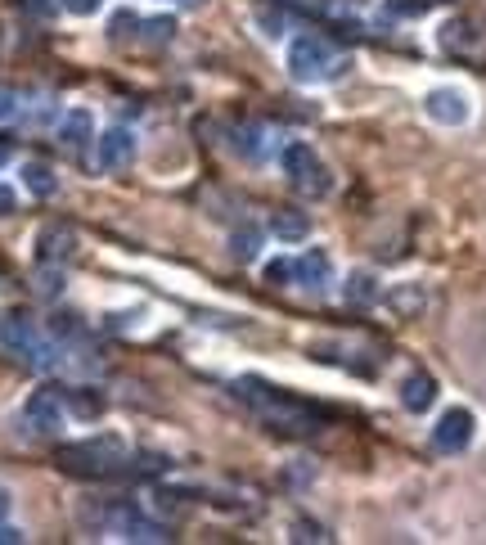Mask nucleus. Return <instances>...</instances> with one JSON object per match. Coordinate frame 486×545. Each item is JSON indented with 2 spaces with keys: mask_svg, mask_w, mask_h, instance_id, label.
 <instances>
[{
  "mask_svg": "<svg viewBox=\"0 0 486 545\" xmlns=\"http://www.w3.org/2000/svg\"><path fill=\"white\" fill-rule=\"evenodd\" d=\"M135 158V136L126 127H108L104 136L95 140V167H104V172H117V167H126Z\"/></svg>",
  "mask_w": 486,
  "mask_h": 545,
  "instance_id": "obj_7",
  "label": "nucleus"
},
{
  "mask_svg": "<svg viewBox=\"0 0 486 545\" xmlns=\"http://www.w3.org/2000/svg\"><path fill=\"white\" fill-rule=\"evenodd\" d=\"M95 140V118L86 109H68L59 118V145L63 149H86Z\"/></svg>",
  "mask_w": 486,
  "mask_h": 545,
  "instance_id": "obj_11",
  "label": "nucleus"
},
{
  "mask_svg": "<svg viewBox=\"0 0 486 545\" xmlns=\"http://www.w3.org/2000/svg\"><path fill=\"white\" fill-rule=\"evenodd\" d=\"M288 280H293V262H284V257H279V262L266 266V284H288Z\"/></svg>",
  "mask_w": 486,
  "mask_h": 545,
  "instance_id": "obj_29",
  "label": "nucleus"
},
{
  "mask_svg": "<svg viewBox=\"0 0 486 545\" xmlns=\"http://www.w3.org/2000/svg\"><path fill=\"white\" fill-rule=\"evenodd\" d=\"M140 28H144V32H140L144 46H167V41L176 37V19H144Z\"/></svg>",
  "mask_w": 486,
  "mask_h": 545,
  "instance_id": "obj_20",
  "label": "nucleus"
},
{
  "mask_svg": "<svg viewBox=\"0 0 486 545\" xmlns=\"http://www.w3.org/2000/svg\"><path fill=\"white\" fill-rule=\"evenodd\" d=\"M297 190H302L306 194V199H324V194H329L333 190V181H329V172H324V163L320 167H315V172H306V176H297Z\"/></svg>",
  "mask_w": 486,
  "mask_h": 545,
  "instance_id": "obj_21",
  "label": "nucleus"
},
{
  "mask_svg": "<svg viewBox=\"0 0 486 545\" xmlns=\"http://www.w3.org/2000/svg\"><path fill=\"white\" fill-rule=\"evenodd\" d=\"M14 208H18V194L9 185H0V217H14Z\"/></svg>",
  "mask_w": 486,
  "mask_h": 545,
  "instance_id": "obj_33",
  "label": "nucleus"
},
{
  "mask_svg": "<svg viewBox=\"0 0 486 545\" xmlns=\"http://www.w3.org/2000/svg\"><path fill=\"white\" fill-rule=\"evenodd\" d=\"M387 302H392V311H401V316H419L423 302H428V293H423L419 284H405V289L387 293Z\"/></svg>",
  "mask_w": 486,
  "mask_h": 545,
  "instance_id": "obj_18",
  "label": "nucleus"
},
{
  "mask_svg": "<svg viewBox=\"0 0 486 545\" xmlns=\"http://www.w3.org/2000/svg\"><path fill=\"white\" fill-rule=\"evenodd\" d=\"M54 464L72 478H113V473L126 469V446L117 437H90V442L59 446Z\"/></svg>",
  "mask_w": 486,
  "mask_h": 545,
  "instance_id": "obj_1",
  "label": "nucleus"
},
{
  "mask_svg": "<svg viewBox=\"0 0 486 545\" xmlns=\"http://www.w3.org/2000/svg\"><path fill=\"white\" fill-rule=\"evenodd\" d=\"M50 334L54 338H77L81 334V316H72V311H54V316H50Z\"/></svg>",
  "mask_w": 486,
  "mask_h": 545,
  "instance_id": "obj_25",
  "label": "nucleus"
},
{
  "mask_svg": "<svg viewBox=\"0 0 486 545\" xmlns=\"http://www.w3.org/2000/svg\"><path fill=\"white\" fill-rule=\"evenodd\" d=\"M441 46L446 50H464V46H473V28H468V23H446V28H441Z\"/></svg>",
  "mask_w": 486,
  "mask_h": 545,
  "instance_id": "obj_24",
  "label": "nucleus"
},
{
  "mask_svg": "<svg viewBox=\"0 0 486 545\" xmlns=\"http://www.w3.org/2000/svg\"><path fill=\"white\" fill-rule=\"evenodd\" d=\"M387 10L392 14H423L428 10V0H387Z\"/></svg>",
  "mask_w": 486,
  "mask_h": 545,
  "instance_id": "obj_32",
  "label": "nucleus"
},
{
  "mask_svg": "<svg viewBox=\"0 0 486 545\" xmlns=\"http://www.w3.org/2000/svg\"><path fill=\"white\" fill-rule=\"evenodd\" d=\"M5 514H9V491L0 487V518H5Z\"/></svg>",
  "mask_w": 486,
  "mask_h": 545,
  "instance_id": "obj_37",
  "label": "nucleus"
},
{
  "mask_svg": "<svg viewBox=\"0 0 486 545\" xmlns=\"http://www.w3.org/2000/svg\"><path fill=\"white\" fill-rule=\"evenodd\" d=\"M23 433L32 437H59L63 433V397L54 388H36L23 406Z\"/></svg>",
  "mask_w": 486,
  "mask_h": 545,
  "instance_id": "obj_3",
  "label": "nucleus"
},
{
  "mask_svg": "<svg viewBox=\"0 0 486 545\" xmlns=\"http://www.w3.org/2000/svg\"><path fill=\"white\" fill-rule=\"evenodd\" d=\"M230 248H234V257H239V262H257L261 230L257 226H239V230H234V239H230Z\"/></svg>",
  "mask_w": 486,
  "mask_h": 545,
  "instance_id": "obj_19",
  "label": "nucleus"
},
{
  "mask_svg": "<svg viewBox=\"0 0 486 545\" xmlns=\"http://www.w3.org/2000/svg\"><path fill=\"white\" fill-rule=\"evenodd\" d=\"M9 163V149H0V167H5Z\"/></svg>",
  "mask_w": 486,
  "mask_h": 545,
  "instance_id": "obj_38",
  "label": "nucleus"
},
{
  "mask_svg": "<svg viewBox=\"0 0 486 545\" xmlns=\"http://www.w3.org/2000/svg\"><path fill=\"white\" fill-rule=\"evenodd\" d=\"M167 469H171V460L162 451H135V455H126L122 473H131V478H162Z\"/></svg>",
  "mask_w": 486,
  "mask_h": 545,
  "instance_id": "obj_15",
  "label": "nucleus"
},
{
  "mask_svg": "<svg viewBox=\"0 0 486 545\" xmlns=\"http://www.w3.org/2000/svg\"><path fill=\"white\" fill-rule=\"evenodd\" d=\"M59 289H63V262H41V271H36V293H41V298H54Z\"/></svg>",
  "mask_w": 486,
  "mask_h": 545,
  "instance_id": "obj_22",
  "label": "nucleus"
},
{
  "mask_svg": "<svg viewBox=\"0 0 486 545\" xmlns=\"http://www.w3.org/2000/svg\"><path fill=\"white\" fill-rule=\"evenodd\" d=\"M18 118V91H9V86H0V122Z\"/></svg>",
  "mask_w": 486,
  "mask_h": 545,
  "instance_id": "obj_31",
  "label": "nucleus"
},
{
  "mask_svg": "<svg viewBox=\"0 0 486 545\" xmlns=\"http://www.w3.org/2000/svg\"><path fill=\"white\" fill-rule=\"evenodd\" d=\"M270 235L284 239V244H297V239L311 235V221H306V212H297V208H279L275 217H270Z\"/></svg>",
  "mask_w": 486,
  "mask_h": 545,
  "instance_id": "obj_12",
  "label": "nucleus"
},
{
  "mask_svg": "<svg viewBox=\"0 0 486 545\" xmlns=\"http://www.w3.org/2000/svg\"><path fill=\"white\" fill-rule=\"evenodd\" d=\"M423 113H428L437 127H464V122L473 118V104H468V95L459 91V86H437V91H428V100H423Z\"/></svg>",
  "mask_w": 486,
  "mask_h": 545,
  "instance_id": "obj_6",
  "label": "nucleus"
},
{
  "mask_svg": "<svg viewBox=\"0 0 486 545\" xmlns=\"http://www.w3.org/2000/svg\"><path fill=\"white\" fill-rule=\"evenodd\" d=\"M41 329H36V320L27 316V311H9L5 320H0V347H5L9 356H18V361H32L36 347H41Z\"/></svg>",
  "mask_w": 486,
  "mask_h": 545,
  "instance_id": "obj_4",
  "label": "nucleus"
},
{
  "mask_svg": "<svg viewBox=\"0 0 486 545\" xmlns=\"http://www.w3.org/2000/svg\"><path fill=\"white\" fill-rule=\"evenodd\" d=\"M234 136H239V154L243 158H261V140H266V131L261 127H239Z\"/></svg>",
  "mask_w": 486,
  "mask_h": 545,
  "instance_id": "obj_27",
  "label": "nucleus"
},
{
  "mask_svg": "<svg viewBox=\"0 0 486 545\" xmlns=\"http://www.w3.org/2000/svg\"><path fill=\"white\" fill-rule=\"evenodd\" d=\"M437 401V379H432L428 370H414L401 379V406L410 410V415H423V410Z\"/></svg>",
  "mask_w": 486,
  "mask_h": 545,
  "instance_id": "obj_10",
  "label": "nucleus"
},
{
  "mask_svg": "<svg viewBox=\"0 0 486 545\" xmlns=\"http://www.w3.org/2000/svg\"><path fill=\"white\" fill-rule=\"evenodd\" d=\"M257 19H261V28H266V37H279V28H284V14H279V19H275V14H270V10H261Z\"/></svg>",
  "mask_w": 486,
  "mask_h": 545,
  "instance_id": "obj_34",
  "label": "nucleus"
},
{
  "mask_svg": "<svg viewBox=\"0 0 486 545\" xmlns=\"http://www.w3.org/2000/svg\"><path fill=\"white\" fill-rule=\"evenodd\" d=\"M63 401H68V410L77 419H99V415H104V397H99V392H90V388L63 392Z\"/></svg>",
  "mask_w": 486,
  "mask_h": 545,
  "instance_id": "obj_16",
  "label": "nucleus"
},
{
  "mask_svg": "<svg viewBox=\"0 0 486 545\" xmlns=\"http://www.w3.org/2000/svg\"><path fill=\"white\" fill-rule=\"evenodd\" d=\"M293 280L306 284V289H324V284L333 280V262L324 248H306L302 257L293 262Z\"/></svg>",
  "mask_w": 486,
  "mask_h": 545,
  "instance_id": "obj_9",
  "label": "nucleus"
},
{
  "mask_svg": "<svg viewBox=\"0 0 486 545\" xmlns=\"http://www.w3.org/2000/svg\"><path fill=\"white\" fill-rule=\"evenodd\" d=\"M99 5H104V0H63V10L77 14V19H90V14H99Z\"/></svg>",
  "mask_w": 486,
  "mask_h": 545,
  "instance_id": "obj_30",
  "label": "nucleus"
},
{
  "mask_svg": "<svg viewBox=\"0 0 486 545\" xmlns=\"http://www.w3.org/2000/svg\"><path fill=\"white\" fill-rule=\"evenodd\" d=\"M342 298H347L351 307H369V302L378 298V280H374L369 271H356V275L347 280V289H342Z\"/></svg>",
  "mask_w": 486,
  "mask_h": 545,
  "instance_id": "obj_17",
  "label": "nucleus"
},
{
  "mask_svg": "<svg viewBox=\"0 0 486 545\" xmlns=\"http://www.w3.org/2000/svg\"><path fill=\"white\" fill-rule=\"evenodd\" d=\"M72 253H77V230L63 226V221L41 226V235H36V257L41 262H68Z\"/></svg>",
  "mask_w": 486,
  "mask_h": 545,
  "instance_id": "obj_8",
  "label": "nucleus"
},
{
  "mask_svg": "<svg viewBox=\"0 0 486 545\" xmlns=\"http://www.w3.org/2000/svg\"><path fill=\"white\" fill-rule=\"evenodd\" d=\"M23 185H27V194H36V199H54V190H59V176H54V167L50 163H23Z\"/></svg>",
  "mask_w": 486,
  "mask_h": 545,
  "instance_id": "obj_14",
  "label": "nucleus"
},
{
  "mask_svg": "<svg viewBox=\"0 0 486 545\" xmlns=\"http://www.w3.org/2000/svg\"><path fill=\"white\" fill-rule=\"evenodd\" d=\"M131 28H140V19H135L131 10H122V14H113V23H108V37H113V41H131V37H140V32H131Z\"/></svg>",
  "mask_w": 486,
  "mask_h": 545,
  "instance_id": "obj_26",
  "label": "nucleus"
},
{
  "mask_svg": "<svg viewBox=\"0 0 486 545\" xmlns=\"http://www.w3.org/2000/svg\"><path fill=\"white\" fill-rule=\"evenodd\" d=\"M342 68H347V59L333 55V46L324 37H315V32H306V37H297L293 46H288V73H293V82H302V86L329 82V77H338Z\"/></svg>",
  "mask_w": 486,
  "mask_h": 545,
  "instance_id": "obj_2",
  "label": "nucleus"
},
{
  "mask_svg": "<svg viewBox=\"0 0 486 545\" xmlns=\"http://www.w3.org/2000/svg\"><path fill=\"white\" fill-rule=\"evenodd\" d=\"M284 5H293V10H315V14H324V0H284Z\"/></svg>",
  "mask_w": 486,
  "mask_h": 545,
  "instance_id": "obj_36",
  "label": "nucleus"
},
{
  "mask_svg": "<svg viewBox=\"0 0 486 545\" xmlns=\"http://www.w3.org/2000/svg\"><path fill=\"white\" fill-rule=\"evenodd\" d=\"M18 14H32V19H50L54 14V0H14Z\"/></svg>",
  "mask_w": 486,
  "mask_h": 545,
  "instance_id": "obj_28",
  "label": "nucleus"
},
{
  "mask_svg": "<svg viewBox=\"0 0 486 545\" xmlns=\"http://www.w3.org/2000/svg\"><path fill=\"white\" fill-rule=\"evenodd\" d=\"M473 428H477L473 410H464V406L446 410V415L437 419V428H432V451H441V455H459L468 442H473Z\"/></svg>",
  "mask_w": 486,
  "mask_h": 545,
  "instance_id": "obj_5",
  "label": "nucleus"
},
{
  "mask_svg": "<svg viewBox=\"0 0 486 545\" xmlns=\"http://www.w3.org/2000/svg\"><path fill=\"white\" fill-rule=\"evenodd\" d=\"M279 167H284V172H288V181H297V176L315 172V167H320V158H315V149H311V145H302V140H293V145H284V149H279Z\"/></svg>",
  "mask_w": 486,
  "mask_h": 545,
  "instance_id": "obj_13",
  "label": "nucleus"
},
{
  "mask_svg": "<svg viewBox=\"0 0 486 545\" xmlns=\"http://www.w3.org/2000/svg\"><path fill=\"white\" fill-rule=\"evenodd\" d=\"M27 536L18 532V527H9V523H0V545H23Z\"/></svg>",
  "mask_w": 486,
  "mask_h": 545,
  "instance_id": "obj_35",
  "label": "nucleus"
},
{
  "mask_svg": "<svg viewBox=\"0 0 486 545\" xmlns=\"http://www.w3.org/2000/svg\"><path fill=\"white\" fill-rule=\"evenodd\" d=\"M288 541L297 545H315V541H329V532H324L315 518H293V527H288Z\"/></svg>",
  "mask_w": 486,
  "mask_h": 545,
  "instance_id": "obj_23",
  "label": "nucleus"
}]
</instances>
